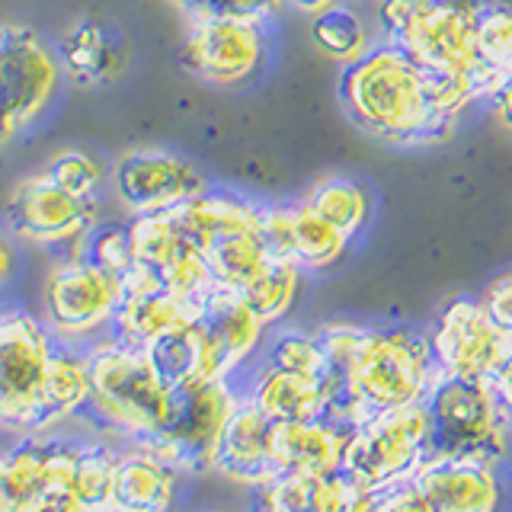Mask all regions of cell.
Here are the masks:
<instances>
[{"label": "cell", "mask_w": 512, "mask_h": 512, "mask_svg": "<svg viewBox=\"0 0 512 512\" xmlns=\"http://www.w3.org/2000/svg\"><path fill=\"white\" fill-rule=\"evenodd\" d=\"M272 426L276 423L247 394H240L234 413L221 429L212 471L231 480V484L250 490H260L269 480H276L282 471L276 452H272Z\"/></svg>", "instance_id": "15"}, {"label": "cell", "mask_w": 512, "mask_h": 512, "mask_svg": "<svg viewBox=\"0 0 512 512\" xmlns=\"http://www.w3.org/2000/svg\"><path fill=\"white\" fill-rule=\"evenodd\" d=\"M378 496L346 471L292 474L285 471L253 490V512H372Z\"/></svg>", "instance_id": "16"}, {"label": "cell", "mask_w": 512, "mask_h": 512, "mask_svg": "<svg viewBox=\"0 0 512 512\" xmlns=\"http://www.w3.org/2000/svg\"><path fill=\"white\" fill-rule=\"evenodd\" d=\"M90 368V400L87 407L100 420L128 436L132 442L148 439L164 426L173 388H167L144 349L125 346L116 336L100 340L87 349Z\"/></svg>", "instance_id": "5"}, {"label": "cell", "mask_w": 512, "mask_h": 512, "mask_svg": "<svg viewBox=\"0 0 512 512\" xmlns=\"http://www.w3.org/2000/svg\"><path fill=\"white\" fill-rule=\"evenodd\" d=\"M372 512H432V506L426 503V496L407 480V484L378 493Z\"/></svg>", "instance_id": "39"}, {"label": "cell", "mask_w": 512, "mask_h": 512, "mask_svg": "<svg viewBox=\"0 0 512 512\" xmlns=\"http://www.w3.org/2000/svg\"><path fill=\"white\" fill-rule=\"evenodd\" d=\"M55 45L29 26H0V144L36 125L61 84Z\"/></svg>", "instance_id": "8"}, {"label": "cell", "mask_w": 512, "mask_h": 512, "mask_svg": "<svg viewBox=\"0 0 512 512\" xmlns=\"http://www.w3.org/2000/svg\"><path fill=\"white\" fill-rule=\"evenodd\" d=\"M240 394L234 391L231 378L205 381L196 388L173 391V404L164 426L154 436L132 442L144 448L154 458H160L176 474H202L212 471L215 448L221 439V429L234 413Z\"/></svg>", "instance_id": "7"}, {"label": "cell", "mask_w": 512, "mask_h": 512, "mask_svg": "<svg viewBox=\"0 0 512 512\" xmlns=\"http://www.w3.org/2000/svg\"><path fill=\"white\" fill-rule=\"evenodd\" d=\"M87 512H128V509H122V506H116V503H109V506H103V509H87Z\"/></svg>", "instance_id": "47"}, {"label": "cell", "mask_w": 512, "mask_h": 512, "mask_svg": "<svg viewBox=\"0 0 512 512\" xmlns=\"http://www.w3.org/2000/svg\"><path fill=\"white\" fill-rule=\"evenodd\" d=\"M269 55L266 23L237 16H199L189 20L180 45L183 71L212 87H244L263 71Z\"/></svg>", "instance_id": "11"}, {"label": "cell", "mask_w": 512, "mask_h": 512, "mask_svg": "<svg viewBox=\"0 0 512 512\" xmlns=\"http://www.w3.org/2000/svg\"><path fill=\"white\" fill-rule=\"evenodd\" d=\"M167 4H173L189 20H199V16H218L221 0H167Z\"/></svg>", "instance_id": "43"}, {"label": "cell", "mask_w": 512, "mask_h": 512, "mask_svg": "<svg viewBox=\"0 0 512 512\" xmlns=\"http://www.w3.org/2000/svg\"><path fill=\"white\" fill-rule=\"evenodd\" d=\"M477 58L496 93L512 74V13L487 10L477 16Z\"/></svg>", "instance_id": "35"}, {"label": "cell", "mask_w": 512, "mask_h": 512, "mask_svg": "<svg viewBox=\"0 0 512 512\" xmlns=\"http://www.w3.org/2000/svg\"><path fill=\"white\" fill-rule=\"evenodd\" d=\"M176 474L144 448H125L116 461L112 503L128 512H170L176 503Z\"/></svg>", "instance_id": "26"}, {"label": "cell", "mask_w": 512, "mask_h": 512, "mask_svg": "<svg viewBox=\"0 0 512 512\" xmlns=\"http://www.w3.org/2000/svg\"><path fill=\"white\" fill-rule=\"evenodd\" d=\"M167 215L189 244L205 253L221 237H231L240 231H260L263 205L250 202L247 196H237V192H221L208 186L205 192L176 205Z\"/></svg>", "instance_id": "20"}, {"label": "cell", "mask_w": 512, "mask_h": 512, "mask_svg": "<svg viewBox=\"0 0 512 512\" xmlns=\"http://www.w3.org/2000/svg\"><path fill=\"white\" fill-rule=\"evenodd\" d=\"M199 324L215 349L224 378H231L237 368L260 349L263 333H266L263 320L256 317L250 304L237 292H231V288H215V292L205 298Z\"/></svg>", "instance_id": "21"}, {"label": "cell", "mask_w": 512, "mask_h": 512, "mask_svg": "<svg viewBox=\"0 0 512 512\" xmlns=\"http://www.w3.org/2000/svg\"><path fill=\"white\" fill-rule=\"evenodd\" d=\"M202 256L208 269H212L215 285L231 288V292H240L244 285H250L272 260L260 231H240L231 237H221Z\"/></svg>", "instance_id": "28"}, {"label": "cell", "mask_w": 512, "mask_h": 512, "mask_svg": "<svg viewBox=\"0 0 512 512\" xmlns=\"http://www.w3.org/2000/svg\"><path fill=\"white\" fill-rule=\"evenodd\" d=\"M477 100L480 90L471 80L432 74L391 42H375L340 77L346 116L394 148L445 141Z\"/></svg>", "instance_id": "1"}, {"label": "cell", "mask_w": 512, "mask_h": 512, "mask_svg": "<svg viewBox=\"0 0 512 512\" xmlns=\"http://www.w3.org/2000/svg\"><path fill=\"white\" fill-rule=\"evenodd\" d=\"M116 461H119V452H112V448L103 442H80L77 445L74 490L87 509H103L112 503V490H116Z\"/></svg>", "instance_id": "34"}, {"label": "cell", "mask_w": 512, "mask_h": 512, "mask_svg": "<svg viewBox=\"0 0 512 512\" xmlns=\"http://www.w3.org/2000/svg\"><path fill=\"white\" fill-rule=\"evenodd\" d=\"M247 397L272 423H298L324 416V378L288 372V368L266 362L253 375Z\"/></svg>", "instance_id": "24"}, {"label": "cell", "mask_w": 512, "mask_h": 512, "mask_svg": "<svg viewBox=\"0 0 512 512\" xmlns=\"http://www.w3.org/2000/svg\"><path fill=\"white\" fill-rule=\"evenodd\" d=\"M266 365L324 378V343H320V333H304V330L279 333L276 340L269 343Z\"/></svg>", "instance_id": "36"}, {"label": "cell", "mask_w": 512, "mask_h": 512, "mask_svg": "<svg viewBox=\"0 0 512 512\" xmlns=\"http://www.w3.org/2000/svg\"><path fill=\"white\" fill-rule=\"evenodd\" d=\"M55 52L61 74L87 90L112 84L128 68V42L122 29L96 16H77L71 26H64Z\"/></svg>", "instance_id": "17"}, {"label": "cell", "mask_w": 512, "mask_h": 512, "mask_svg": "<svg viewBox=\"0 0 512 512\" xmlns=\"http://www.w3.org/2000/svg\"><path fill=\"white\" fill-rule=\"evenodd\" d=\"M96 224H100V199L71 196L42 170L23 176L7 196V228L26 244L74 247L77 253Z\"/></svg>", "instance_id": "12"}, {"label": "cell", "mask_w": 512, "mask_h": 512, "mask_svg": "<svg viewBox=\"0 0 512 512\" xmlns=\"http://www.w3.org/2000/svg\"><path fill=\"white\" fill-rule=\"evenodd\" d=\"M487 10H506V13H512V0H471V13L474 16L487 13Z\"/></svg>", "instance_id": "46"}, {"label": "cell", "mask_w": 512, "mask_h": 512, "mask_svg": "<svg viewBox=\"0 0 512 512\" xmlns=\"http://www.w3.org/2000/svg\"><path fill=\"white\" fill-rule=\"evenodd\" d=\"M317 333L324 343V416L336 423L362 426L375 413L420 404L439 372L429 333L416 327L330 324Z\"/></svg>", "instance_id": "2"}, {"label": "cell", "mask_w": 512, "mask_h": 512, "mask_svg": "<svg viewBox=\"0 0 512 512\" xmlns=\"http://www.w3.org/2000/svg\"><path fill=\"white\" fill-rule=\"evenodd\" d=\"M74 256H84V260L103 266L109 272H128L132 269V244H128V224H96V228L84 237V244L77 247Z\"/></svg>", "instance_id": "37"}, {"label": "cell", "mask_w": 512, "mask_h": 512, "mask_svg": "<svg viewBox=\"0 0 512 512\" xmlns=\"http://www.w3.org/2000/svg\"><path fill=\"white\" fill-rule=\"evenodd\" d=\"M336 4H340V0H285V7H292L304 16H317V13L336 7Z\"/></svg>", "instance_id": "45"}, {"label": "cell", "mask_w": 512, "mask_h": 512, "mask_svg": "<svg viewBox=\"0 0 512 512\" xmlns=\"http://www.w3.org/2000/svg\"><path fill=\"white\" fill-rule=\"evenodd\" d=\"M426 333L439 372L461 378H490L512 346L480 298H452Z\"/></svg>", "instance_id": "14"}, {"label": "cell", "mask_w": 512, "mask_h": 512, "mask_svg": "<svg viewBox=\"0 0 512 512\" xmlns=\"http://www.w3.org/2000/svg\"><path fill=\"white\" fill-rule=\"evenodd\" d=\"M298 288H301V266H295L292 260H276V256H272L260 276L240 288L237 295L250 304L253 314L260 317L266 327H272L292 311Z\"/></svg>", "instance_id": "32"}, {"label": "cell", "mask_w": 512, "mask_h": 512, "mask_svg": "<svg viewBox=\"0 0 512 512\" xmlns=\"http://www.w3.org/2000/svg\"><path fill=\"white\" fill-rule=\"evenodd\" d=\"M349 250V237L320 218L304 202L292 205V263L304 269H330Z\"/></svg>", "instance_id": "29"}, {"label": "cell", "mask_w": 512, "mask_h": 512, "mask_svg": "<svg viewBox=\"0 0 512 512\" xmlns=\"http://www.w3.org/2000/svg\"><path fill=\"white\" fill-rule=\"evenodd\" d=\"M55 333L26 311H0V429L52 432L45 407Z\"/></svg>", "instance_id": "6"}, {"label": "cell", "mask_w": 512, "mask_h": 512, "mask_svg": "<svg viewBox=\"0 0 512 512\" xmlns=\"http://www.w3.org/2000/svg\"><path fill=\"white\" fill-rule=\"evenodd\" d=\"M320 218H327L333 228H340L349 240L356 237L368 218H372V196L368 189L349 176H327V180H317L301 199Z\"/></svg>", "instance_id": "27"}, {"label": "cell", "mask_w": 512, "mask_h": 512, "mask_svg": "<svg viewBox=\"0 0 512 512\" xmlns=\"http://www.w3.org/2000/svg\"><path fill=\"white\" fill-rule=\"evenodd\" d=\"M90 400V368H87V352H74L68 346L55 349L52 368H48V384H45V407H48V423L52 429L64 420H71Z\"/></svg>", "instance_id": "30"}, {"label": "cell", "mask_w": 512, "mask_h": 512, "mask_svg": "<svg viewBox=\"0 0 512 512\" xmlns=\"http://www.w3.org/2000/svg\"><path fill=\"white\" fill-rule=\"evenodd\" d=\"M144 356L154 365L160 381L173 391H186V388H196V384L224 378L215 349L208 343L199 320L157 336V340L144 346Z\"/></svg>", "instance_id": "23"}, {"label": "cell", "mask_w": 512, "mask_h": 512, "mask_svg": "<svg viewBox=\"0 0 512 512\" xmlns=\"http://www.w3.org/2000/svg\"><path fill=\"white\" fill-rule=\"evenodd\" d=\"M480 304H484L487 314L493 317V324L512 336V272H506V276H500V279H493L487 285L484 298H480Z\"/></svg>", "instance_id": "38"}, {"label": "cell", "mask_w": 512, "mask_h": 512, "mask_svg": "<svg viewBox=\"0 0 512 512\" xmlns=\"http://www.w3.org/2000/svg\"><path fill=\"white\" fill-rule=\"evenodd\" d=\"M426 464L423 400L410 407L375 413L356 426L343 455V471L375 496L407 484Z\"/></svg>", "instance_id": "9"}, {"label": "cell", "mask_w": 512, "mask_h": 512, "mask_svg": "<svg viewBox=\"0 0 512 512\" xmlns=\"http://www.w3.org/2000/svg\"><path fill=\"white\" fill-rule=\"evenodd\" d=\"M490 384H493L496 400H500V407L506 410V416L512 420V346L506 352V359L496 365V372L490 375Z\"/></svg>", "instance_id": "41"}, {"label": "cell", "mask_w": 512, "mask_h": 512, "mask_svg": "<svg viewBox=\"0 0 512 512\" xmlns=\"http://www.w3.org/2000/svg\"><path fill=\"white\" fill-rule=\"evenodd\" d=\"M490 103L496 109V116H500V122L506 125V132L512 135V74L503 80L500 87H496V93L490 96Z\"/></svg>", "instance_id": "42"}, {"label": "cell", "mask_w": 512, "mask_h": 512, "mask_svg": "<svg viewBox=\"0 0 512 512\" xmlns=\"http://www.w3.org/2000/svg\"><path fill=\"white\" fill-rule=\"evenodd\" d=\"M285 7V0H221L218 16H237V20L269 23Z\"/></svg>", "instance_id": "40"}, {"label": "cell", "mask_w": 512, "mask_h": 512, "mask_svg": "<svg viewBox=\"0 0 512 512\" xmlns=\"http://www.w3.org/2000/svg\"><path fill=\"white\" fill-rule=\"evenodd\" d=\"M311 42L317 45L320 55H327L336 64L359 61L368 48H372V32L362 23V16L349 7H330L324 13L311 16Z\"/></svg>", "instance_id": "31"}, {"label": "cell", "mask_w": 512, "mask_h": 512, "mask_svg": "<svg viewBox=\"0 0 512 512\" xmlns=\"http://www.w3.org/2000/svg\"><path fill=\"white\" fill-rule=\"evenodd\" d=\"M205 304V301H202ZM199 301H186L167 288H151V292H122V304L112 317V336L125 346L144 349L157 336L176 327H186L202 314Z\"/></svg>", "instance_id": "22"}, {"label": "cell", "mask_w": 512, "mask_h": 512, "mask_svg": "<svg viewBox=\"0 0 512 512\" xmlns=\"http://www.w3.org/2000/svg\"><path fill=\"white\" fill-rule=\"evenodd\" d=\"M426 461L500 464L509 448V416L493 394L490 378L436 372L423 397Z\"/></svg>", "instance_id": "3"}, {"label": "cell", "mask_w": 512, "mask_h": 512, "mask_svg": "<svg viewBox=\"0 0 512 512\" xmlns=\"http://www.w3.org/2000/svg\"><path fill=\"white\" fill-rule=\"evenodd\" d=\"M208 512H228V509H208Z\"/></svg>", "instance_id": "48"}, {"label": "cell", "mask_w": 512, "mask_h": 512, "mask_svg": "<svg viewBox=\"0 0 512 512\" xmlns=\"http://www.w3.org/2000/svg\"><path fill=\"white\" fill-rule=\"evenodd\" d=\"M356 426L327 420H298L272 426V452H276L279 471L292 474H333L343 471V455Z\"/></svg>", "instance_id": "19"}, {"label": "cell", "mask_w": 512, "mask_h": 512, "mask_svg": "<svg viewBox=\"0 0 512 512\" xmlns=\"http://www.w3.org/2000/svg\"><path fill=\"white\" fill-rule=\"evenodd\" d=\"M109 183L132 218L173 212L176 205L208 189V180L192 160L164 148H135L119 154L109 167Z\"/></svg>", "instance_id": "13"}, {"label": "cell", "mask_w": 512, "mask_h": 512, "mask_svg": "<svg viewBox=\"0 0 512 512\" xmlns=\"http://www.w3.org/2000/svg\"><path fill=\"white\" fill-rule=\"evenodd\" d=\"M45 327L55 340H87L109 330L122 304V276L84 256H68L45 279Z\"/></svg>", "instance_id": "10"}, {"label": "cell", "mask_w": 512, "mask_h": 512, "mask_svg": "<svg viewBox=\"0 0 512 512\" xmlns=\"http://www.w3.org/2000/svg\"><path fill=\"white\" fill-rule=\"evenodd\" d=\"M378 23L384 42L400 45L432 74L471 80L480 100L493 96L477 58V16L442 0H381Z\"/></svg>", "instance_id": "4"}, {"label": "cell", "mask_w": 512, "mask_h": 512, "mask_svg": "<svg viewBox=\"0 0 512 512\" xmlns=\"http://www.w3.org/2000/svg\"><path fill=\"white\" fill-rule=\"evenodd\" d=\"M52 432H29L0 452V512H32L45 490Z\"/></svg>", "instance_id": "25"}, {"label": "cell", "mask_w": 512, "mask_h": 512, "mask_svg": "<svg viewBox=\"0 0 512 512\" xmlns=\"http://www.w3.org/2000/svg\"><path fill=\"white\" fill-rule=\"evenodd\" d=\"M432 512H496L503 503L500 464L484 461H426L410 477Z\"/></svg>", "instance_id": "18"}, {"label": "cell", "mask_w": 512, "mask_h": 512, "mask_svg": "<svg viewBox=\"0 0 512 512\" xmlns=\"http://www.w3.org/2000/svg\"><path fill=\"white\" fill-rule=\"evenodd\" d=\"M48 180L80 199H100V189L109 180V167L100 154L87 148H64L39 167Z\"/></svg>", "instance_id": "33"}, {"label": "cell", "mask_w": 512, "mask_h": 512, "mask_svg": "<svg viewBox=\"0 0 512 512\" xmlns=\"http://www.w3.org/2000/svg\"><path fill=\"white\" fill-rule=\"evenodd\" d=\"M13 266H16V256H13V247H10V240L7 234L0 231V288H4L13 276Z\"/></svg>", "instance_id": "44"}]
</instances>
